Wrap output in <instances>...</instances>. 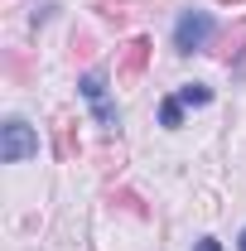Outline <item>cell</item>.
<instances>
[{"mask_svg":"<svg viewBox=\"0 0 246 251\" xmlns=\"http://www.w3.org/2000/svg\"><path fill=\"white\" fill-rule=\"evenodd\" d=\"M179 101H184V106H203V101H213V92H208L203 82H188L184 92H179Z\"/></svg>","mask_w":246,"mask_h":251,"instance_id":"cell-6","label":"cell"},{"mask_svg":"<svg viewBox=\"0 0 246 251\" xmlns=\"http://www.w3.org/2000/svg\"><path fill=\"white\" fill-rule=\"evenodd\" d=\"M145 63H150V39H130L121 44V58H116V82H140V73H145Z\"/></svg>","mask_w":246,"mask_h":251,"instance_id":"cell-3","label":"cell"},{"mask_svg":"<svg viewBox=\"0 0 246 251\" xmlns=\"http://www.w3.org/2000/svg\"><path fill=\"white\" fill-rule=\"evenodd\" d=\"M217 63H242V53H246V20H232L227 29L217 34Z\"/></svg>","mask_w":246,"mask_h":251,"instance_id":"cell-4","label":"cell"},{"mask_svg":"<svg viewBox=\"0 0 246 251\" xmlns=\"http://www.w3.org/2000/svg\"><path fill=\"white\" fill-rule=\"evenodd\" d=\"M179 116H184V101H179V97H169V101L159 106V121H164V126H179Z\"/></svg>","mask_w":246,"mask_h":251,"instance_id":"cell-8","label":"cell"},{"mask_svg":"<svg viewBox=\"0 0 246 251\" xmlns=\"http://www.w3.org/2000/svg\"><path fill=\"white\" fill-rule=\"evenodd\" d=\"M193 251H222V247H217L213 237H203V242H198V247H193Z\"/></svg>","mask_w":246,"mask_h":251,"instance_id":"cell-9","label":"cell"},{"mask_svg":"<svg viewBox=\"0 0 246 251\" xmlns=\"http://www.w3.org/2000/svg\"><path fill=\"white\" fill-rule=\"evenodd\" d=\"M97 5H101V20H106V25H125V15H130L121 0H97Z\"/></svg>","mask_w":246,"mask_h":251,"instance_id":"cell-7","label":"cell"},{"mask_svg":"<svg viewBox=\"0 0 246 251\" xmlns=\"http://www.w3.org/2000/svg\"><path fill=\"white\" fill-rule=\"evenodd\" d=\"M82 97H87V101L97 106V116H101L106 126L116 121V111L106 106V82H101V73H87V77H82Z\"/></svg>","mask_w":246,"mask_h":251,"instance_id":"cell-5","label":"cell"},{"mask_svg":"<svg viewBox=\"0 0 246 251\" xmlns=\"http://www.w3.org/2000/svg\"><path fill=\"white\" fill-rule=\"evenodd\" d=\"M237 247H242V251H246V232H242V242H237Z\"/></svg>","mask_w":246,"mask_h":251,"instance_id":"cell-10","label":"cell"},{"mask_svg":"<svg viewBox=\"0 0 246 251\" xmlns=\"http://www.w3.org/2000/svg\"><path fill=\"white\" fill-rule=\"evenodd\" d=\"M222 5H242V0H222Z\"/></svg>","mask_w":246,"mask_h":251,"instance_id":"cell-11","label":"cell"},{"mask_svg":"<svg viewBox=\"0 0 246 251\" xmlns=\"http://www.w3.org/2000/svg\"><path fill=\"white\" fill-rule=\"evenodd\" d=\"M29 155H39V135L20 116H10L5 130H0V159L5 164H20V159H29Z\"/></svg>","mask_w":246,"mask_h":251,"instance_id":"cell-1","label":"cell"},{"mask_svg":"<svg viewBox=\"0 0 246 251\" xmlns=\"http://www.w3.org/2000/svg\"><path fill=\"white\" fill-rule=\"evenodd\" d=\"M208 34H213V20H208L203 10H188L184 20L174 25V49H179V53H193V49L208 44Z\"/></svg>","mask_w":246,"mask_h":251,"instance_id":"cell-2","label":"cell"}]
</instances>
